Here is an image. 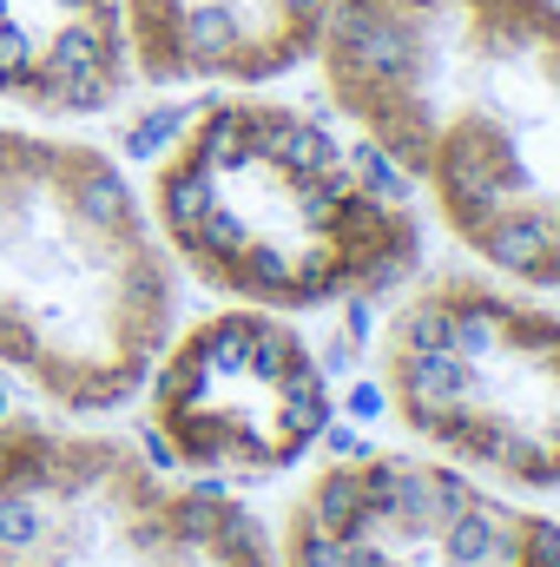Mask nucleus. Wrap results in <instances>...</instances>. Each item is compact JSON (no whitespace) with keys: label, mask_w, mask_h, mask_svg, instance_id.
<instances>
[{"label":"nucleus","mask_w":560,"mask_h":567,"mask_svg":"<svg viewBox=\"0 0 560 567\" xmlns=\"http://www.w3.org/2000/svg\"><path fill=\"white\" fill-rule=\"evenodd\" d=\"M310 66L475 265L560 290V0H330Z\"/></svg>","instance_id":"f257e3e1"},{"label":"nucleus","mask_w":560,"mask_h":567,"mask_svg":"<svg viewBox=\"0 0 560 567\" xmlns=\"http://www.w3.org/2000/svg\"><path fill=\"white\" fill-rule=\"evenodd\" d=\"M416 185L330 113L278 93H225L152 172L145 212L191 278L258 310L390 297L422 271Z\"/></svg>","instance_id":"f03ea898"},{"label":"nucleus","mask_w":560,"mask_h":567,"mask_svg":"<svg viewBox=\"0 0 560 567\" xmlns=\"http://www.w3.org/2000/svg\"><path fill=\"white\" fill-rule=\"evenodd\" d=\"M178 330V265L93 140L0 126V370L66 416L133 403Z\"/></svg>","instance_id":"7ed1b4c3"},{"label":"nucleus","mask_w":560,"mask_h":567,"mask_svg":"<svg viewBox=\"0 0 560 567\" xmlns=\"http://www.w3.org/2000/svg\"><path fill=\"white\" fill-rule=\"evenodd\" d=\"M383 403L455 468L560 488V310L442 271L383 330Z\"/></svg>","instance_id":"20e7f679"},{"label":"nucleus","mask_w":560,"mask_h":567,"mask_svg":"<svg viewBox=\"0 0 560 567\" xmlns=\"http://www.w3.org/2000/svg\"><path fill=\"white\" fill-rule=\"evenodd\" d=\"M0 567H278L271 528L211 475L120 435L0 423Z\"/></svg>","instance_id":"39448f33"},{"label":"nucleus","mask_w":560,"mask_h":567,"mask_svg":"<svg viewBox=\"0 0 560 567\" xmlns=\"http://www.w3.org/2000/svg\"><path fill=\"white\" fill-rule=\"evenodd\" d=\"M330 377L283 310L231 303L158 350L145 377V429L165 468L191 475H283L330 435Z\"/></svg>","instance_id":"423d86ee"},{"label":"nucleus","mask_w":560,"mask_h":567,"mask_svg":"<svg viewBox=\"0 0 560 567\" xmlns=\"http://www.w3.org/2000/svg\"><path fill=\"white\" fill-rule=\"evenodd\" d=\"M133 80L271 86L317 60L330 0H120Z\"/></svg>","instance_id":"0eeeda50"},{"label":"nucleus","mask_w":560,"mask_h":567,"mask_svg":"<svg viewBox=\"0 0 560 567\" xmlns=\"http://www.w3.org/2000/svg\"><path fill=\"white\" fill-rule=\"evenodd\" d=\"M133 86L120 0H0V100L33 120L113 113Z\"/></svg>","instance_id":"6e6552de"},{"label":"nucleus","mask_w":560,"mask_h":567,"mask_svg":"<svg viewBox=\"0 0 560 567\" xmlns=\"http://www.w3.org/2000/svg\"><path fill=\"white\" fill-rule=\"evenodd\" d=\"M350 410H356V416H376V410H383V390H370V383H356V396H350Z\"/></svg>","instance_id":"1a4fd4ad"}]
</instances>
